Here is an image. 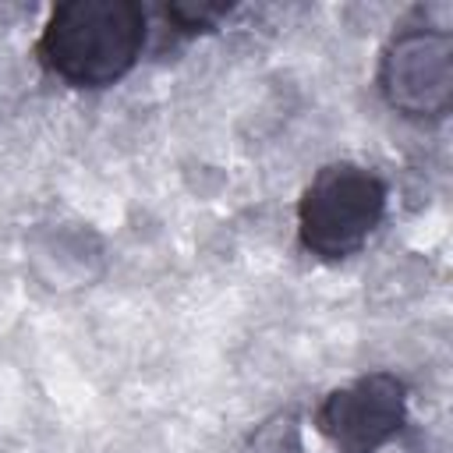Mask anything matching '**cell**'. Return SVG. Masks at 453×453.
Wrapping results in <instances>:
<instances>
[{
	"label": "cell",
	"mask_w": 453,
	"mask_h": 453,
	"mask_svg": "<svg viewBox=\"0 0 453 453\" xmlns=\"http://www.w3.org/2000/svg\"><path fill=\"white\" fill-rule=\"evenodd\" d=\"M386 180L357 163L322 166L297 202V237L315 258L354 255L386 216Z\"/></svg>",
	"instance_id": "2"
},
{
	"label": "cell",
	"mask_w": 453,
	"mask_h": 453,
	"mask_svg": "<svg viewBox=\"0 0 453 453\" xmlns=\"http://www.w3.org/2000/svg\"><path fill=\"white\" fill-rule=\"evenodd\" d=\"M223 14H230V4H212V0H173L166 7V18L180 32H205L212 28Z\"/></svg>",
	"instance_id": "5"
},
{
	"label": "cell",
	"mask_w": 453,
	"mask_h": 453,
	"mask_svg": "<svg viewBox=\"0 0 453 453\" xmlns=\"http://www.w3.org/2000/svg\"><path fill=\"white\" fill-rule=\"evenodd\" d=\"M407 421V386L393 372H368L333 389L315 425L336 453H379Z\"/></svg>",
	"instance_id": "4"
},
{
	"label": "cell",
	"mask_w": 453,
	"mask_h": 453,
	"mask_svg": "<svg viewBox=\"0 0 453 453\" xmlns=\"http://www.w3.org/2000/svg\"><path fill=\"white\" fill-rule=\"evenodd\" d=\"M145 46V11L131 0L57 4L39 32V64L78 88L120 81Z\"/></svg>",
	"instance_id": "1"
},
{
	"label": "cell",
	"mask_w": 453,
	"mask_h": 453,
	"mask_svg": "<svg viewBox=\"0 0 453 453\" xmlns=\"http://www.w3.org/2000/svg\"><path fill=\"white\" fill-rule=\"evenodd\" d=\"M382 99L411 120H439L453 103V39L442 28H403L379 57Z\"/></svg>",
	"instance_id": "3"
}]
</instances>
